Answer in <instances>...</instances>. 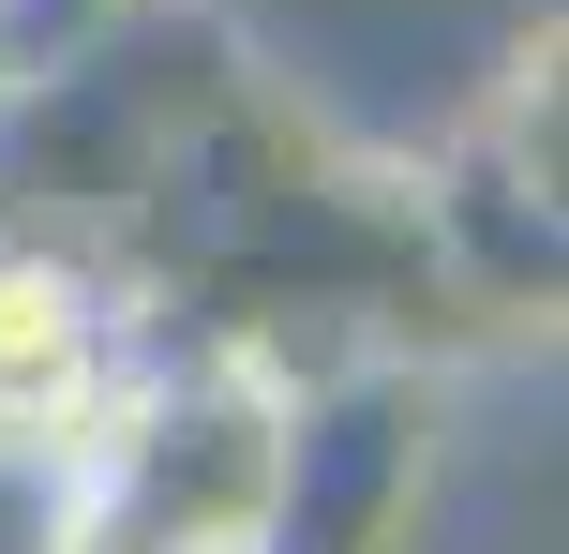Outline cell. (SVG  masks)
Returning <instances> with one entry per match:
<instances>
[{
  "mask_svg": "<svg viewBox=\"0 0 569 554\" xmlns=\"http://www.w3.org/2000/svg\"><path fill=\"white\" fill-rule=\"evenodd\" d=\"M256 60L226 46V16L196 0H136L90 46H60L46 75H0V225L76 240V255H120L150 195H166L180 135H196Z\"/></svg>",
  "mask_w": 569,
  "mask_h": 554,
  "instance_id": "1",
  "label": "cell"
},
{
  "mask_svg": "<svg viewBox=\"0 0 569 554\" xmlns=\"http://www.w3.org/2000/svg\"><path fill=\"white\" fill-rule=\"evenodd\" d=\"M270 450H284V360L270 345H136L120 405L76 450V554H256L270 540Z\"/></svg>",
  "mask_w": 569,
  "mask_h": 554,
  "instance_id": "2",
  "label": "cell"
},
{
  "mask_svg": "<svg viewBox=\"0 0 569 554\" xmlns=\"http://www.w3.org/2000/svg\"><path fill=\"white\" fill-rule=\"evenodd\" d=\"M435 465H450V390L405 345H345L284 375V450H270V540L256 554H420Z\"/></svg>",
  "mask_w": 569,
  "mask_h": 554,
  "instance_id": "3",
  "label": "cell"
},
{
  "mask_svg": "<svg viewBox=\"0 0 569 554\" xmlns=\"http://www.w3.org/2000/svg\"><path fill=\"white\" fill-rule=\"evenodd\" d=\"M136 345H150V300L120 285L106 255L0 225V450L76 465L90 420H106L120 375H136Z\"/></svg>",
  "mask_w": 569,
  "mask_h": 554,
  "instance_id": "4",
  "label": "cell"
},
{
  "mask_svg": "<svg viewBox=\"0 0 569 554\" xmlns=\"http://www.w3.org/2000/svg\"><path fill=\"white\" fill-rule=\"evenodd\" d=\"M420 255L465 270L495 315H555V195H540V180H510L480 135L435 165V195H420Z\"/></svg>",
  "mask_w": 569,
  "mask_h": 554,
  "instance_id": "5",
  "label": "cell"
},
{
  "mask_svg": "<svg viewBox=\"0 0 569 554\" xmlns=\"http://www.w3.org/2000/svg\"><path fill=\"white\" fill-rule=\"evenodd\" d=\"M0 554H76V465L0 450Z\"/></svg>",
  "mask_w": 569,
  "mask_h": 554,
  "instance_id": "6",
  "label": "cell"
},
{
  "mask_svg": "<svg viewBox=\"0 0 569 554\" xmlns=\"http://www.w3.org/2000/svg\"><path fill=\"white\" fill-rule=\"evenodd\" d=\"M106 16H136V0H0V75H46V60L90 46Z\"/></svg>",
  "mask_w": 569,
  "mask_h": 554,
  "instance_id": "7",
  "label": "cell"
}]
</instances>
